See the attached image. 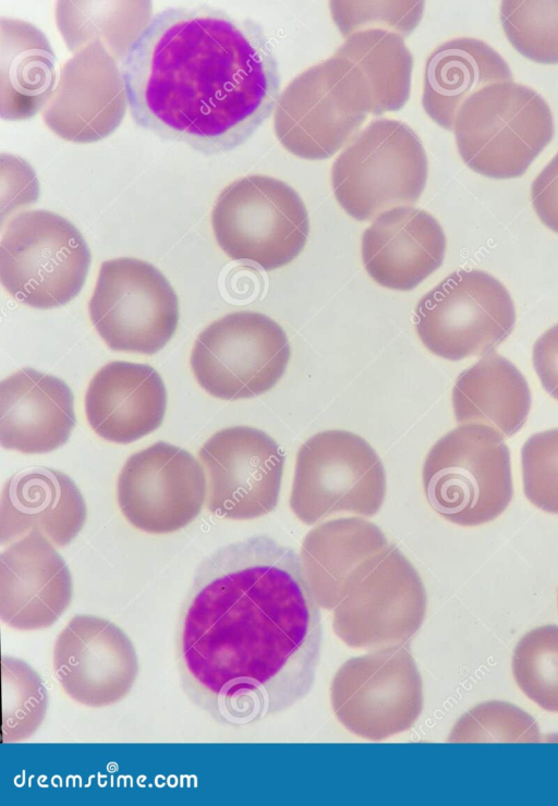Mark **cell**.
I'll return each mask as SVG.
<instances>
[{"instance_id":"6da1fadb","label":"cell","mask_w":558,"mask_h":806,"mask_svg":"<svg viewBox=\"0 0 558 806\" xmlns=\"http://www.w3.org/2000/svg\"><path fill=\"white\" fill-rule=\"evenodd\" d=\"M323 626L296 552L268 536L228 545L198 567L177 635L184 693L222 725L283 713L315 682Z\"/></svg>"},{"instance_id":"7a4b0ae2","label":"cell","mask_w":558,"mask_h":806,"mask_svg":"<svg viewBox=\"0 0 558 806\" xmlns=\"http://www.w3.org/2000/svg\"><path fill=\"white\" fill-rule=\"evenodd\" d=\"M120 70L136 124L205 155L245 143L279 98L280 75L262 28L206 4L156 13Z\"/></svg>"},{"instance_id":"3957f363","label":"cell","mask_w":558,"mask_h":806,"mask_svg":"<svg viewBox=\"0 0 558 806\" xmlns=\"http://www.w3.org/2000/svg\"><path fill=\"white\" fill-rule=\"evenodd\" d=\"M453 133L463 162L484 176L523 175L554 136L553 113L534 89L514 82L490 84L459 109Z\"/></svg>"},{"instance_id":"277c9868","label":"cell","mask_w":558,"mask_h":806,"mask_svg":"<svg viewBox=\"0 0 558 806\" xmlns=\"http://www.w3.org/2000/svg\"><path fill=\"white\" fill-rule=\"evenodd\" d=\"M422 481L430 508L450 523L483 525L497 518L512 496L505 437L484 424H461L428 451Z\"/></svg>"},{"instance_id":"5b68a950","label":"cell","mask_w":558,"mask_h":806,"mask_svg":"<svg viewBox=\"0 0 558 806\" xmlns=\"http://www.w3.org/2000/svg\"><path fill=\"white\" fill-rule=\"evenodd\" d=\"M428 162L423 144L405 123L367 125L337 157L331 185L342 209L359 221L414 204L424 191Z\"/></svg>"},{"instance_id":"8992f818","label":"cell","mask_w":558,"mask_h":806,"mask_svg":"<svg viewBox=\"0 0 558 806\" xmlns=\"http://www.w3.org/2000/svg\"><path fill=\"white\" fill-rule=\"evenodd\" d=\"M90 252L78 229L48 210L12 217L0 243V279L19 302L38 309L65 305L81 291Z\"/></svg>"},{"instance_id":"52a82bcc","label":"cell","mask_w":558,"mask_h":806,"mask_svg":"<svg viewBox=\"0 0 558 806\" xmlns=\"http://www.w3.org/2000/svg\"><path fill=\"white\" fill-rule=\"evenodd\" d=\"M211 227L233 260L269 271L291 262L304 248L310 220L300 195L283 181L262 174L240 178L218 195Z\"/></svg>"},{"instance_id":"ba28073f","label":"cell","mask_w":558,"mask_h":806,"mask_svg":"<svg viewBox=\"0 0 558 806\" xmlns=\"http://www.w3.org/2000/svg\"><path fill=\"white\" fill-rule=\"evenodd\" d=\"M384 465L361 436L341 429L315 433L299 449L289 504L304 524L338 512L373 516L386 496Z\"/></svg>"},{"instance_id":"9c48e42d","label":"cell","mask_w":558,"mask_h":806,"mask_svg":"<svg viewBox=\"0 0 558 806\" xmlns=\"http://www.w3.org/2000/svg\"><path fill=\"white\" fill-rule=\"evenodd\" d=\"M515 309L508 290L482 270H458L427 292L415 308L425 347L449 361L487 354L512 332Z\"/></svg>"},{"instance_id":"30bf717a","label":"cell","mask_w":558,"mask_h":806,"mask_svg":"<svg viewBox=\"0 0 558 806\" xmlns=\"http://www.w3.org/2000/svg\"><path fill=\"white\" fill-rule=\"evenodd\" d=\"M290 358L283 329L268 316L230 313L207 326L191 352V368L210 395L234 401L260 395L282 377Z\"/></svg>"},{"instance_id":"8fae6325","label":"cell","mask_w":558,"mask_h":806,"mask_svg":"<svg viewBox=\"0 0 558 806\" xmlns=\"http://www.w3.org/2000/svg\"><path fill=\"white\" fill-rule=\"evenodd\" d=\"M88 312L108 347L146 355L163 349L179 322L169 281L151 264L131 257L101 264Z\"/></svg>"},{"instance_id":"7c38bea8","label":"cell","mask_w":558,"mask_h":806,"mask_svg":"<svg viewBox=\"0 0 558 806\" xmlns=\"http://www.w3.org/2000/svg\"><path fill=\"white\" fill-rule=\"evenodd\" d=\"M367 115L359 87L332 54L284 88L276 103L274 129L292 155L323 160L352 142Z\"/></svg>"},{"instance_id":"4fadbf2b","label":"cell","mask_w":558,"mask_h":806,"mask_svg":"<svg viewBox=\"0 0 558 806\" xmlns=\"http://www.w3.org/2000/svg\"><path fill=\"white\" fill-rule=\"evenodd\" d=\"M330 701L338 720L361 737L381 741L410 729L423 708V686L409 648L386 646L344 662Z\"/></svg>"},{"instance_id":"5bb4252c","label":"cell","mask_w":558,"mask_h":806,"mask_svg":"<svg viewBox=\"0 0 558 806\" xmlns=\"http://www.w3.org/2000/svg\"><path fill=\"white\" fill-rule=\"evenodd\" d=\"M206 488L204 469L189 451L158 441L126 460L117 480V501L135 528L169 534L198 516Z\"/></svg>"},{"instance_id":"9a60e30c","label":"cell","mask_w":558,"mask_h":806,"mask_svg":"<svg viewBox=\"0 0 558 806\" xmlns=\"http://www.w3.org/2000/svg\"><path fill=\"white\" fill-rule=\"evenodd\" d=\"M207 478V508L222 518L253 520L278 504L284 455L265 431L232 426L199 449Z\"/></svg>"},{"instance_id":"2e32d148","label":"cell","mask_w":558,"mask_h":806,"mask_svg":"<svg viewBox=\"0 0 558 806\" xmlns=\"http://www.w3.org/2000/svg\"><path fill=\"white\" fill-rule=\"evenodd\" d=\"M426 611L423 582L393 545L335 607L333 628L352 646L403 645Z\"/></svg>"},{"instance_id":"e0dca14e","label":"cell","mask_w":558,"mask_h":806,"mask_svg":"<svg viewBox=\"0 0 558 806\" xmlns=\"http://www.w3.org/2000/svg\"><path fill=\"white\" fill-rule=\"evenodd\" d=\"M52 664L64 693L90 708L124 699L138 674L131 639L111 621L92 614L66 623L54 640Z\"/></svg>"},{"instance_id":"ac0fdd59","label":"cell","mask_w":558,"mask_h":806,"mask_svg":"<svg viewBox=\"0 0 558 806\" xmlns=\"http://www.w3.org/2000/svg\"><path fill=\"white\" fill-rule=\"evenodd\" d=\"M126 106L117 61L102 48L89 46L74 53L61 68L43 119L64 141L94 143L114 132Z\"/></svg>"},{"instance_id":"d6986e66","label":"cell","mask_w":558,"mask_h":806,"mask_svg":"<svg viewBox=\"0 0 558 806\" xmlns=\"http://www.w3.org/2000/svg\"><path fill=\"white\" fill-rule=\"evenodd\" d=\"M72 594L68 565L41 534H27L2 551L0 616L9 627H49L68 609Z\"/></svg>"},{"instance_id":"ffe728a7","label":"cell","mask_w":558,"mask_h":806,"mask_svg":"<svg viewBox=\"0 0 558 806\" xmlns=\"http://www.w3.org/2000/svg\"><path fill=\"white\" fill-rule=\"evenodd\" d=\"M447 241L427 211L400 206L378 215L362 236V261L379 285L411 291L442 264Z\"/></svg>"},{"instance_id":"44dd1931","label":"cell","mask_w":558,"mask_h":806,"mask_svg":"<svg viewBox=\"0 0 558 806\" xmlns=\"http://www.w3.org/2000/svg\"><path fill=\"white\" fill-rule=\"evenodd\" d=\"M166 408L165 383L146 364L110 362L94 375L85 394L90 428L114 443H131L156 430Z\"/></svg>"},{"instance_id":"7402d4cb","label":"cell","mask_w":558,"mask_h":806,"mask_svg":"<svg viewBox=\"0 0 558 806\" xmlns=\"http://www.w3.org/2000/svg\"><path fill=\"white\" fill-rule=\"evenodd\" d=\"M74 426V398L63 380L22 368L0 382L2 448L26 454L51 452L66 442Z\"/></svg>"},{"instance_id":"603a6c76","label":"cell","mask_w":558,"mask_h":806,"mask_svg":"<svg viewBox=\"0 0 558 806\" xmlns=\"http://www.w3.org/2000/svg\"><path fill=\"white\" fill-rule=\"evenodd\" d=\"M391 547L377 525L357 516L327 521L310 530L300 559L319 607L335 609Z\"/></svg>"},{"instance_id":"cb8c5ba5","label":"cell","mask_w":558,"mask_h":806,"mask_svg":"<svg viewBox=\"0 0 558 806\" xmlns=\"http://www.w3.org/2000/svg\"><path fill=\"white\" fill-rule=\"evenodd\" d=\"M86 514L78 487L64 473L44 467L17 473L1 491V545L39 533L54 546H66L82 529Z\"/></svg>"},{"instance_id":"d4e9b609","label":"cell","mask_w":558,"mask_h":806,"mask_svg":"<svg viewBox=\"0 0 558 806\" xmlns=\"http://www.w3.org/2000/svg\"><path fill=\"white\" fill-rule=\"evenodd\" d=\"M501 82H512V74L496 50L476 38L450 39L426 60L422 105L436 124L453 130L463 102L480 89Z\"/></svg>"},{"instance_id":"484cf974","label":"cell","mask_w":558,"mask_h":806,"mask_svg":"<svg viewBox=\"0 0 558 806\" xmlns=\"http://www.w3.org/2000/svg\"><path fill=\"white\" fill-rule=\"evenodd\" d=\"M0 114L26 120L44 111L57 87V59L46 35L32 23L0 21Z\"/></svg>"},{"instance_id":"4316f807","label":"cell","mask_w":558,"mask_h":806,"mask_svg":"<svg viewBox=\"0 0 558 806\" xmlns=\"http://www.w3.org/2000/svg\"><path fill=\"white\" fill-rule=\"evenodd\" d=\"M451 399L459 424L488 425L504 437H511L522 428L531 407L524 376L495 351L458 376Z\"/></svg>"},{"instance_id":"83f0119b","label":"cell","mask_w":558,"mask_h":806,"mask_svg":"<svg viewBox=\"0 0 558 806\" xmlns=\"http://www.w3.org/2000/svg\"><path fill=\"white\" fill-rule=\"evenodd\" d=\"M355 78L368 114L401 109L411 89L413 57L404 37L383 28H367L345 37L333 53Z\"/></svg>"},{"instance_id":"f1b7e54d","label":"cell","mask_w":558,"mask_h":806,"mask_svg":"<svg viewBox=\"0 0 558 806\" xmlns=\"http://www.w3.org/2000/svg\"><path fill=\"white\" fill-rule=\"evenodd\" d=\"M149 1H58L56 21L68 48L76 53L98 46L117 62L150 21Z\"/></svg>"},{"instance_id":"f546056e","label":"cell","mask_w":558,"mask_h":806,"mask_svg":"<svg viewBox=\"0 0 558 806\" xmlns=\"http://www.w3.org/2000/svg\"><path fill=\"white\" fill-rule=\"evenodd\" d=\"M2 743L23 742L41 725L48 694L39 674L25 661L1 658Z\"/></svg>"},{"instance_id":"4dcf8cb0","label":"cell","mask_w":558,"mask_h":806,"mask_svg":"<svg viewBox=\"0 0 558 806\" xmlns=\"http://www.w3.org/2000/svg\"><path fill=\"white\" fill-rule=\"evenodd\" d=\"M512 673L532 701L558 712V625L537 626L520 638L513 650Z\"/></svg>"},{"instance_id":"1f68e13d","label":"cell","mask_w":558,"mask_h":806,"mask_svg":"<svg viewBox=\"0 0 558 806\" xmlns=\"http://www.w3.org/2000/svg\"><path fill=\"white\" fill-rule=\"evenodd\" d=\"M499 15L518 52L537 63L558 64V1H502Z\"/></svg>"},{"instance_id":"d6a6232c","label":"cell","mask_w":558,"mask_h":806,"mask_svg":"<svg viewBox=\"0 0 558 806\" xmlns=\"http://www.w3.org/2000/svg\"><path fill=\"white\" fill-rule=\"evenodd\" d=\"M449 742H532L541 741L536 721L521 708L499 700L480 704L453 725Z\"/></svg>"},{"instance_id":"836d02e7","label":"cell","mask_w":558,"mask_h":806,"mask_svg":"<svg viewBox=\"0 0 558 806\" xmlns=\"http://www.w3.org/2000/svg\"><path fill=\"white\" fill-rule=\"evenodd\" d=\"M331 15L345 37L367 29L383 28L403 37L420 23L423 15L422 1H331Z\"/></svg>"},{"instance_id":"e575fe53","label":"cell","mask_w":558,"mask_h":806,"mask_svg":"<svg viewBox=\"0 0 558 806\" xmlns=\"http://www.w3.org/2000/svg\"><path fill=\"white\" fill-rule=\"evenodd\" d=\"M523 491L536 508L558 514V428L532 435L521 452Z\"/></svg>"},{"instance_id":"d590c367","label":"cell","mask_w":558,"mask_h":806,"mask_svg":"<svg viewBox=\"0 0 558 806\" xmlns=\"http://www.w3.org/2000/svg\"><path fill=\"white\" fill-rule=\"evenodd\" d=\"M39 184L33 168L22 158L1 154L2 221L5 215L36 202Z\"/></svg>"},{"instance_id":"8d00e7d4","label":"cell","mask_w":558,"mask_h":806,"mask_svg":"<svg viewBox=\"0 0 558 806\" xmlns=\"http://www.w3.org/2000/svg\"><path fill=\"white\" fill-rule=\"evenodd\" d=\"M531 200L539 220L558 233V152L533 181Z\"/></svg>"},{"instance_id":"74e56055","label":"cell","mask_w":558,"mask_h":806,"mask_svg":"<svg viewBox=\"0 0 558 806\" xmlns=\"http://www.w3.org/2000/svg\"><path fill=\"white\" fill-rule=\"evenodd\" d=\"M533 365L543 388L558 400V323L536 340L533 347Z\"/></svg>"}]
</instances>
